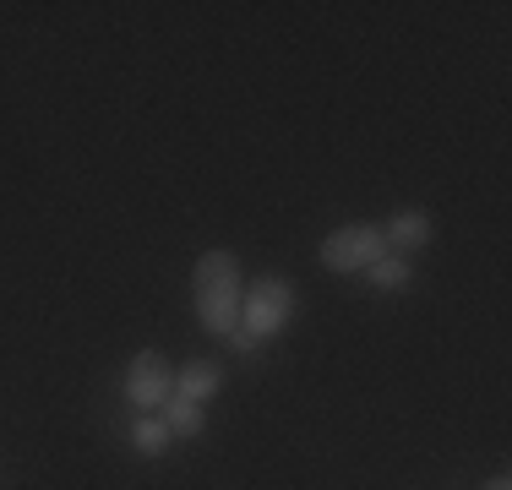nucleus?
<instances>
[{"label":"nucleus","instance_id":"obj_1","mask_svg":"<svg viewBox=\"0 0 512 490\" xmlns=\"http://www.w3.org/2000/svg\"><path fill=\"white\" fill-rule=\"evenodd\" d=\"M240 256L235 251H202L191 267V300H197L202 333L229 338L240 327Z\"/></svg>","mask_w":512,"mask_h":490},{"label":"nucleus","instance_id":"obj_2","mask_svg":"<svg viewBox=\"0 0 512 490\" xmlns=\"http://www.w3.org/2000/svg\"><path fill=\"white\" fill-rule=\"evenodd\" d=\"M289 316H295V284L278 273L256 278V284L240 294V333H251L256 343L278 338L289 327Z\"/></svg>","mask_w":512,"mask_h":490},{"label":"nucleus","instance_id":"obj_3","mask_svg":"<svg viewBox=\"0 0 512 490\" xmlns=\"http://www.w3.org/2000/svg\"><path fill=\"white\" fill-rule=\"evenodd\" d=\"M169 398H175V365H169L158 349L131 354V371H126V403H131V409H137V414H158Z\"/></svg>","mask_w":512,"mask_h":490},{"label":"nucleus","instance_id":"obj_4","mask_svg":"<svg viewBox=\"0 0 512 490\" xmlns=\"http://www.w3.org/2000/svg\"><path fill=\"white\" fill-rule=\"evenodd\" d=\"M376 256H387L382 224H344L322 240V267H333V273H365Z\"/></svg>","mask_w":512,"mask_h":490},{"label":"nucleus","instance_id":"obj_5","mask_svg":"<svg viewBox=\"0 0 512 490\" xmlns=\"http://www.w3.org/2000/svg\"><path fill=\"white\" fill-rule=\"evenodd\" d=\"M382 240H387L393 256H414V251H425V245L436 240V218L425 213V207H398V213L382 224Z\"/></svg>","mask_w":512,"mask_h":490},{"label":"nucleus","instance_id":"obj_6","mask_svg":"<svg viewBox=\"0 0 512 490\" xmlns=\"http://www.w3.org/2000/svg\"><path fill=\"white\" fill-rule=\"evenodd\" d=\"M218 387H224V365H218V360H191V365H180V371H175V392H180V398H191V403L218 398Z\"/></svg>","mask_w":512,"mask_h":490},{"label":"nucleus","instance_id":"obj_7","mask_svg":"<svg viewBox=\"0 0 512 490\" xmlns=\"http://www.w3.org/2000/svg\"><path fill=\"white\" fill-rule=\"evenodd\" d=\"M158 414H164V425H169V436H175V441H191V436L207 431V409H202V403H191V398H180V392Z\"/></svg>","mask_w":512,"mask_h":490},{"label":"nucleus","instance_id":"obj_8","mask_svg":"<svg viewBox=\"0 0 512 490\" xmlns=\"http://www.w3.org/2000/svg\"><path fill=\"white\" fill-rule=\"evenodd\" d=\"M169 447H175V436H169L164 414H142V420L131 425V452H137V458H164Z\"/></svg>","mask_w":512,"mask_h":490},{"label":"nucleus","instance_id":"obj_9","mask_svg":"<svg viewBox=\"0 0 512 490\" xmlns=\"http://www.w3.org/2000/svg\"><path fill=\"white\" fill-rule=\"evenodd\" d=\"M365 278H371V284L376 289H409L414 284V262H409V256H393V251H387V256H376V262L371 267H365Z\"/></svg>","mask_w":512,"mask_h":490},{"label":"nucleus","instance_id":"obj_10","mask_svg":"<svg viewBox=\"0 0 512 490\" xmlns=\"http://www.w3.org/2000/svg\"><path fill=\"white\" fill-rule=\"evenodd\" d=\"M480 490H512V480H507V474H491V480H485Z\"/></svg>","mask_w":512,"mask_h":490}]
</instances>
